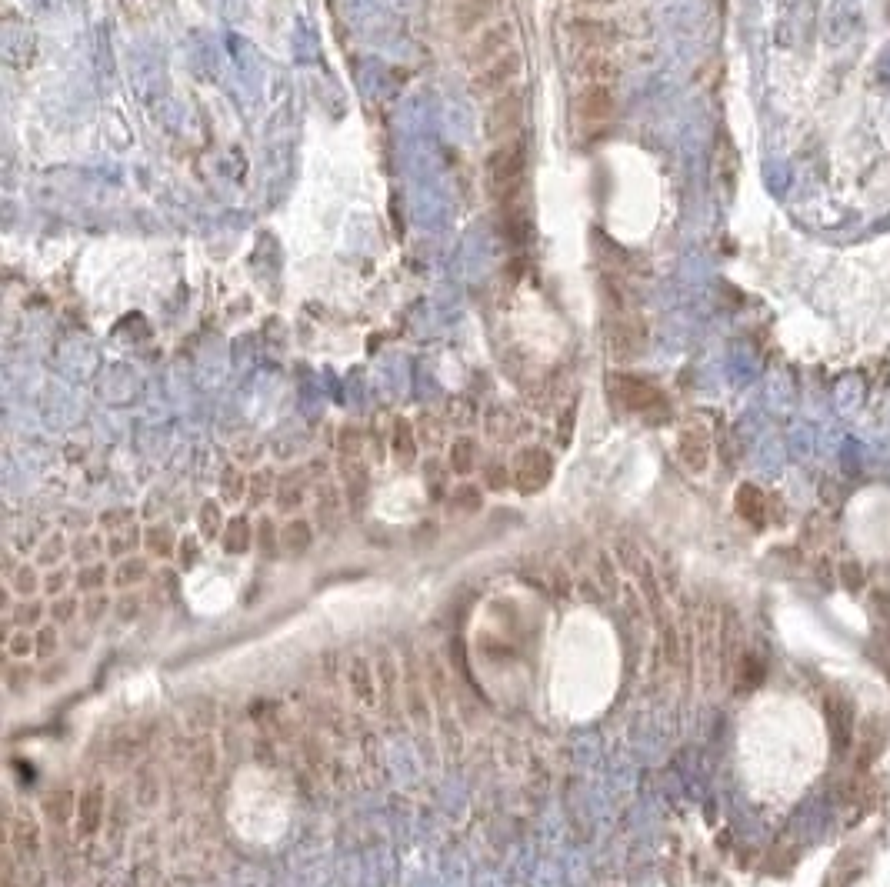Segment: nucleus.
Wrapping results in <instances>:
<instances>
[{
  "label": "nucleus",
  "mask_w": 890,
  "mask_h": 887,
  "mask_svg": "<svg viewBox=\"0 0 890 887\" xmlns=\"http://www.w3.org/2000/svg\"><path fill=\"white\" fill-rule=\"evenodd\" d=\"M524 167H527V147L520 137H510V141L497 144L494 151H490L487 157V177L494 187H507V191H514V187L520 184V177H524Z\"/></svg>",
  "instance_id": "nucleus-5"
},
{
  "label": "nucleus",
  "mask_w": 890,
  "mask_h": 887,
  "mask_svg": "<svg viewBox=\"0 0 890 887\" xmlns=\"http://www.w3.org/2000/svg\"><path fill=\"white\" fill-rule=\"evenodd\" d=\"M147 547L157 557H167L170 551H174V534H170V527H150V531H147Z\"/></svg>",
  "instance_id": "nucleus-43"
},
{
  "label": "nucleus",
  "mask_w": 890,
  "mask_h": 887,
  "mask_svg": "<svg viewBox=\"0 0 890 887\" xmlns=\"http://www.w3.org/2000/svg\"><path fill=\"white\" fill-rule=\"evenodd\" d=\"M130 521H134V514L130 511H110L100 517V524L107 527V531H120V527H130Z\"/></svg>",
  "instance_id": "nucleus-50"
},
{
  "label": "nucleus",
  "mask_w": 890,
  "mask_h": 887,
  "mask_svg": "<svg viewBox=\"0 0 890 887\" xmlns=\"http://www.w3.org/2000/svg\"><path fill=\"white\" fill-rule=\"evenodd\" d=\"M190 767L197 771V777H210L217 767V751L214 744H210V737H200V741L194 744V754H190Z\"/></svg>",
  "instance_id": "nucleus-30"
},
{
  "label": "nucleus",
  "mask_w": 890,
  "mask_h": 887,
  "mask_svg": "<svg viewBox=\"0 0 890 887\" xmlns=\"http://www.w3.org/2000/svg\"><path fill=\"white\" fill-rule=\"evenodd\" d=\"M390 451H394L400 467H410L417 461V427L407 417H397L394 434H390Z\"/></svg>",
  "instance_id": "nucleus-16"
},
{
  "label": "nucleus",
  "mask_w": 890,
  "mask_h": 887,
  "mask_svg": "<svg viewBox=\"0 0 890 887\" xmlns=\"http://www.w3.org/2000/svg\"><path fill=\"white\" fill-rule=\"evenodd\" d=\"M697 657H700V681L710 691L720 674V611L717 604H704L697 614Z\"/></svg>",
  "instance_id": "nucleus-2"
},
{
  "label": "nucleus",
  "mask_w": 890,
  "mask_h": 887,
  "mask_svg": "<svg viewBox=\"0 0 890 887\" xmlns=\"http://www.w3.org/2000/svg\"><path fill=\"white\" fill-rule=\"evenodd\" d=\"M237 457H240V461H257V457H260L257 444H247V447H244V454H237Z\"/></svg>",
  "instance_id": "nucleus-63"
},
{
  "label": "nucleus",
  "mask_w": 890,
  "mask_h": 887,
  "mask_svg": "<svg viewBox=\"0 0 890 887\" xmlns=\"http://www.w3.org/2000/svg\"><path fill=\"white\" fill-rule=\"evenodd\" d=\"M524 71V57H520L517 47H510L507 54H500L497 61H490L487 67L474 71V81H470V91L474 97H500L507 94L514 81Z\"/></svg>",
  "instance_id": "nucleus-3"
},
{
  "label": "nucleus",
  "mask_w": 890,
  "mask_h": 887,
  "mask_svg": "<svg viewBox=\"0 0 890 887\" xmlns=\"http://www.w3.org/2000/svg\"><path fill=\"white\" fill-rule=\"evenodd\" d=\"M14 584H17V591L24 594V597H27V594H34V591H37V574L30 571V567H24V571L17 574V581H14Z\"/></svg>",
  "instance_id": "nucleus-55"
},
{
  "label": "nucleus",
  "mask_w": 890,
  "mask_h": 887,
  "mask_svg": "<svg viewBox=\"0 0 890 887\" xmlns=\"http://www.w3.org/2000/svg\"><path fill=\"white\" fill-rule=\"evenodd\" d=\"M474 417H477V407H474L470 397H450V401H447V421L454 427H470V424H474Z\"/></svg>",
  "instance_id": "nucleus-36"
},
{
  "label": "nucleus",
  "mask_w": 890,
  "mask_h": 887,
  "mask_svg": "<svg viewBox=\"0 0 890 887\" xmlns=\"http://www.w3.org/2000/svg\"><path fill=\"white\" fill-rule=\"evenodd\" d=\"M580 71H584V77H587L590 84H610V81H617L620 64L614 61V57H607V54L594 51V54H587V57H584Z\"/></svg>",
  "instance_id": "nucleus-21"
},
{
  "label": "nucleus",
  "mask_w": 890,
  "mask_h": 887,
  "mask_svg": "<svg viewBox=\"0 0 890 887\" xmlns=\"http://www.w3.org/2000/svg\"><path fill=\"white\" fill-rule=\"evenodd\" d=\"M554 477V457L544 447H524L514 461V487L520 494H537L544 491Z\"/></svg>",
  "instance_id": "nucleus-7"
},
{
  "label": "nucleus",
  "mask_w": 890,
  "mask_h": 887,
  "mask_svg": "<svg viewBox=\"0 0 890 887\" xmlns=\"http://www.w3.org/2000/svg\"><path fill=\"white\" fill-rule=\"evenodd\" d=\"M224 547H227L230 554H244L247 547H250V524L244 521V517H234V521L227 524Z\"/></svg>",
  "instance_id": "nucleus-32"
},
{
  "label": "nucleus",
  "mask_w": 890,
  "mask_h": 887,
  "mask_svg": "<svg viewBox=\"0 0 890 887\" xmlns=\"http://www.w3.org/2000/svg\"><path fill=\"white\" fill-rule=\"evenodd\" d=\"M340 474H344L347 484V501L360 507L367 497V467L360 464V457H354V461H340Z\"/></svg>",
  "instance_id": "nucleus-22"
},
{
  "label": "nucleus",
  "mask_w": 890,
  "mask_h": 887,
  "mask_svg": "<svg viewBox=\"0 0 890 887\" xmlns=\"http://www.w3.org/2000/svg\"><path fill=\"white\" fill-rule=\"evenodd\" d=\"M574 421H577V404H570L564 411V427H557L560 444H570V434H574Z\"/></svg>",
  "instance_id": "nucleus-52"
},
{
  "label": "nucleus",
  "mask_w": 890,
  "mask_h": 887,
  "mask_svg": "<svg viewBox=\"0 0 890 887\" xmlns=\"http://www.w3.org/2000/svg\"><path fill=\"white\" fill-rule=\"evenodd\" d=\"M614 107H617V97L610 91V84H590L587 91L580 94L577 114H580V121L600 124V121H607V117H614Z\"/></svg>",
  "instance_id": "nucleus-13"
},
{
  "label": "nucleus",
  "mask_w": 890,
  "mask_h": 887,
  "mask_svg": "<svg viewBox=\"0 0 890 887\" xmlns=\"http://www.w3.org/2000/svg\"><path fill=\"white\" fill-rule=\"evenodd\" d=\"M80 607H84V604H80L77 597H57V601L50 604V617L64 624V621H70V617H74V614L80 611Z\"/></svg>",
  "instance_id": "nucleus-46"
},
{
  "label": "nucleus",
  "mask_w": 890,
  "mask_h": 887,
  "mask_svg": "<svg viewBox=\"0 0 890 887\" xmlns=\"http://www.w3.org/2000/svg\"><path fill=\"white\" fill-rule=\"evenodd\" d=\"M317 514H320V524L324 527H334L340 524V514H344V501H340V491L334 484H320L317 487Z\"/></svg>",
  "instance_id": "nucleus-23"
},
{
  "label": "nucleus",
  "mask_w": 890,
  "mask_h": 887,
  "mask_svg": "<svg viewBox=\"0 0 890 887\" xmlns=\"http://www.w3.org/2000/svg\"><path fill=\"white\" fill-rule=\"evenodd\" d=\"M34 644L37 641H30L27 634H17L14 641H10V651H14V654H30V647H34Z\"/></svg>",
  "instance_id": "nucleus-60"
},
{
  "label": "nucleus",
  "mask_w": 890,
  "mask_h": 887,
  "mask_svg": "<svg viewBox=\"0 0 890 887\" xmlns=\"http://www.w3.org/2000/svg\"><path fill=\"white\" fill-rule=\"evenodd\" d=\"M60 554H64V537L54 534V537H50V541L44 544V551H40V561H44V564H47V561H57Z\"/></svg>",
  "instance_id": "nucleus-53"
},
{
  "label": "nucleus",
  "mask_w": 890,
  "mask_h": 887,
  "mask_svg": "<svg viewBox=\"0 0 890 887\" xmlns=\"http://www.w3.org/2000/svg\"><path fill=\"white\" fill-rule=\"evenodd\" d=\"M484 477H487L490 491H507V487L514 484V471H507V464H490Z\"/></svg>",
  "instance_id": "nucleus-45"
},
{
  "label": "nucleus",
  "mask_w": 890,
  "mask_h": 887,
  "mask_svg": "<svg viewBox=\"0 0 890 887\" xmlns=\"http://www.w3.org/2000/svg\"><path fill=\"white\" fill-rule=\"evenodd\" d=\"M220 491H224V501L237 504L240 497L247 494V477L237 471V467H227L224 477H220Z\"/></svg>",
  "instance_id": "nucleus-39"
},
{
  "label": "nucleus",
  "mask_w": 890,
  "mask_h": 887,
  "mask_svg": "<svg viewBox=\"0 0 890 887\" xmlns=\"http://www.w3.org/2000/svg\"><path fill=\"white\" fill-rule=\"evenodd\" d=\"M734 671L740 674V677H737V684H740V687H747V691H750V687H757L760 681H764V661H760V657H754L750 651H747V654H740V661H737Z\"/></svg>",
  "instance_id": "nucleus-31"
},
{
  "label": "nucleus",
  "mask_w": 890,
  "mask_h": 887,
  "mask_svg": "<svg viewBox=\"0 0 890 887\" xmlns=\"http://www.w3.org/2000/svg\"><path fill=\"white\" fill-rule=\"evenodd\" d=\"M510 47H514V24H510V21H494V24L480 27L477 37L470 41V47H467V64L474 67V71H480V67H487L490 61H497L500 54H507Z\"/></svg>",
  "instance_id": "nucleus-6"
},
{
  "label": "nucleus",
  "mask_w": 890,
  "mask_h": 887,
  "mask_svg": "<svg viewBox=\"0 0 890 887\" xmlns=\"http://www.w3.org/2000/svg\"><path fill=\"white\" fill-rule=\"evenodd\" d=\"M520 124H524V97L517 91L500 94L487 104V114H484L487 141H500V144L510 141V137H517Z\"/></svg>",
  "instance_id": "nucleus-4"
},
{
  "label": "nucleus",
  "mask_w": 890,
  "mask_h": 887,
  "mask_svg": "<svg viewBox=\"0 0 890 887\" xmlns=\"http://www.w3.org/2000/svg\"><path fill=\"white\" fill-rule=\"evenodd\" d=\"M580 4H610V0H580Z\"/></svg>",
  "instance_id": "nucleus-64"
},
{
  "label": "nucleus",
  "mask_w": 890,
  "mask_h": 887,
  "mask_svg": "<svg viewBox=\"0 0 890 887\" xmlns=\"http://www.w3.org/2000/svg\"><path fill=\"white\" fill-rule=\"evenodd\" d=\"M500 0H457L454 4V24L457 31H480V24H490L497 14Z\"/></svg>",
  "instance_id": "nucleus-14"
},
{
  "label": "nucleus",
  "mask_w": 890,
  "mask_h": 887,
  "mask_svg": "<svg viewBox=\"0 0 890 887\" xmlns=\"http://www.w3.org/2000/svg\"><path fill=\"white\" fill-rule=\"evenodd\" d=\"M300 501H304V474L280 477V487H277V507H280V511H290V507H297Z\"/></svg>",
  "instance_id": "nucleus-29"
},
{
  "label": "nucleus",
  "mask_w": 890,
  "mask_h": 887,
  "mask_svg": "<svg viewBox=\"0 0 890 887\" xmlns=\"http://www.w3.org/2000/svg\"><path fill=\"white\" fill-rule=\"evenodd\" d=\"M200 557V547H197V541L194 537H187L184 544H180V561H184V567H190Z\"/></svg>",
  "instance_id": "nucleus-57"
},
{
  "label": "nucleus",
  "mask_w": 890,
  "mask_h": 887,
  "mask_svg": "<svg viewBox=\"0 0 890 887\" xmlns=\"http://www.w3.org/2000/svg\"><path fill=\"white\" fill-rule=\"evenodd\" d=\"M77 584H80V591H97L100 584H107V567L104 564L84 567V571L77 574Z\"/></svg>",
  "instance_id": "nucleus-44"
},
{
  "label": "nucleus",
  "mask_w": 890,
  "mask_h": 887,
  "mask_svg": "<svg viewBox=\"0 0 890 887\" xmlns=\"http://www.w3.org/2000/svg\"><path fill=\"white\" fill-rule=\"evenodd\" d=\"M447 464H450V471L460 474V477L474 471V467H477V444H474V437H457V441L450 444Z\"/></svg>",
  "instance_id": "nucleus-25"
},
{
  "label": "nucleus",
  "mask_w": 890,
  "mask_h": 887,
  "mask_svg": "<svg viewBox=\"0 0 890 887\" xmlns=\"http://www.w3.org/2000/svg\"><path fill=\"white\" fill-rule=\"evenodd\" d=\"M407 711H410V721H414L417 727H427L430 724V704H427V694L424 687H420V674H417V664L414 657L407 654Z\"/></svg>",
  "instance_id": "nucleus-15"
},
{
  "label": "nucleus",
  "mask_w": 890,
  "mask_h": 887,
  "mask_svg": "<svg viewBox=\"0 0 890 887\" xmlns=\"http://www.w3.org/2000/svg\"><path fill=\"white\" fill-rule=\"evenodd\" d=\"M37 617H40V604H34V601H30V604H24V607H17L14 621H17V624H34V621H37Z\"/></svg>",
  "instance_id": "nucleus-56"
},
{
  "label": "nucleus",
  "mask_w": 890,
  "mask_h": 887,
  "mask_svg": "<svg viewBox=\"0 0 890 887\" xmlns=\"http://www.w3.org/2000/svg\"><path fill=\"white\" fill-rule=\"evenodd\" d=\"M144 577H147V561H144V557H127V561L114 571V584L117 587H130V584L144 581Z\"/></svg>",
  "instance_id": "nucleus-37"
},
{
  "label": "nucleus",
  "mask_w": 890,
  "mask_h": 887,
  "mask_svg": "<svg viewBox=\"0 0 890 887\" xmlns=\"http://www.w3.org/2000/svg\"><path fill=\"white\" fill-rule=\"evenodd\" d=\"M44 807H47V817H50V821H54V824H64L67 817H70V807H77V801H74V794H70V791H57V794H50V797H47V804H44Z\"/></svg>",
  "instance_id": "nucleus-40"
},
{
  "label": "nucleus",
  "mask_w": 890,
  "mask_h": 887,
  "mask_svg": "<svg viewBox=\"0 0 890 887\" xmlns=\"http://www.w3.org/2000/svg\"><path fill=\"white\" fill-rule=\"evenodd\" d=\"M137 537H140V534H137V527H127V531L120 534L117 541H110V544H107V551H110V554H127L130 547L137 544Z\"/></svg>",
  "instance_id": "nucleus-48"
},
{
  "label": "nucleus",
  "mask_w": 890,
  "mask_h": 887,
  "mask_svg": "<svg viewBox=\"0 0 890 887\" xmlns=\"http://www.w3.org/2000/svg\"><path fill=\"white\" fill-rule=\"evenodd\" d=\"M884 744H887V727H884V721H880V717H870L867 727H860V754H864L860 767H867L870 761H874Z\"/></svg>",
  "instance_id": "nucleus-24"
},
{
  "label": "nucleus",
  "mask_w": 890,
  "mask_h": 887,
  "mask_svg": "<svg viewBox=\"0 0 890 887\" xmlns=\"http://www.w3.org/2000/svg\"><path fill=\"white\" fill-rule=\"evenodd\" d=\"M134 801L140 804V807H154L157 801H160V781H157V771L154 767H140L137 771V781H134Z\"/></svg>",
  "instance_id": "nucleus-26"
},
{
  "label": "nucleus",
  "mask_w": 890,
  "mask_h": 887,
  "mask_svg": "<svg viewBox=\"0 0 890 887\" xmlns=\"http://www.w3.org/2000/svg\"><path fill=\"white\" fill-rule=\"evenodd\" d=\"M614 557H617V564L624 567V571H630V574H637V571H640V564L647 561V557L640 554V547H637L634 541H627V537H620V541H614Z\"/></svg>",
  "instance_id": "nucleus-34"
},
{
  "label": "nucleus",
  "mask_w": 890,
  "mask_h": 887,
  "mask_svg": "<svg viewBox=\"0 0 890 887\" xmlns=\"http://www.w3.org/2000/svg\"><path fill=\"white\" fill-rule=\"evenodd\" d=\"M10 841H14V847L20 851V857L34 861V857H37V844H40L34 817H30V814H17V821L10 824Z\"/></svg>",
  "instance_id": "nucleus-20"
},
{
  "label": "nucleus",
  "mask_w": 890,
  "mask_h": 887,
  "mask_svg": "<svg viewBox=\"0 0 890 887\" xmlns=\"http://www.w3.org/2000/svg\"><path fill=\"white\" fill-rule=\"evenodd\" d=\"M597 574H600V584H604L607 591H617V587H620L617 571H614V564H610V557H607V554H600V557H597Z\"/></svg>",
  "instance_id": "nucleus-47"
},
{
  "label": "nucleus",
  "mask_w": 890,
  "mask_h": 887,
  "mask_svg": "<svg viewBox=\"0 0 890 887\" xmlns=\"http://www.w3.org/2000/svg\"><path fill=\"white\" fill-rule=\"evenodd\" d=\"M337 451H340V461H354V457H360V451H364V437H360V431H357L354 424L340 427Z\"/></svg>",
  "instance_id": "nucleus-35"
},
{
  "label": "nucleus",
  "mask_w": 890,
  "mask_h": 887,
  "mask_svg": "<svg viewBox=\"0 0 890 887\" xmlns=\"http://www.w3.org/2000/svg\"><path fill=\"white\" fill-rule=\"evenodd\" d=\"M607 344H610V357L620 364L637 361L647 347V331L644 324L634 321V317H614L607 331Z\"/></svg>",
  "instance_id": "nucleus-9"
},
{
  "label": "nucleus",
  "mask_w": 890,
  "mask_h": 887,
  "mask_svg": "<svg viewBox=\"0 0 890 887\" xmlns=\"http://www.w3.org/2000/svg\"><path fill=\"white\" fill-rule=\"evenodd\" d=\"M450 504H454L457 511H464V514H474V511H480L484 497H480L477 484H460V487H454V494H450Z\"/></svg>",
  "instance_id": "nucleus-38"
},
{
  "label": "nucleus",
  "mask_w": 890,
  "mask_h": 887,
  "mask_svg": "<svg viewBox=\"0 0 890 887\" xmlns=\"http://www.w3.org/2000/svg\"><path fill=\"white\" fill-rule=\"evenodd\" d=\"M104 807H107L104 787L94 781L84 794L77 797V807H74V814H77V834L80 837H94L100 831V821H104Z\"/></svg>",
  "instance_id": "nucleus-12"
},
{
  "label": "nucleus",
  "mask_w": 890,
  "mask_h": 887,
  "mask_svg": "<svg viewBox=\"0 0 890 887\" xmlns=\"http://www.w3.org/2000/svg\"><path fill=\"white\" fill-rule=\"evenodd\" d=\"M117 614H120V621H127L130 614H137V597H127V601L117 607Z\"/></svg>",
  "instance_id": "nucleus-62"
},
{
  "label": "nucleus",
  "mask_w": 890,
  "mask_h": 887,
  "mask_svg": "<svg viewBox=\"0 0 890 887\" xmlns=\"http://www.w3.org/2000/svg\"><path fill=\"white\" fill-rule=\"evenodd\" d=\"M350 691H354V697L364 707H374L377 704V691H374V671H370V664L364 661V657H354L350 661Z\"/></svg>",
  "instance_id": "nucleus-19"
},
{
  "label": "nucleus",
  "mask_w": 890,
  "mask_h": 887,
  "mask_svg": "<svg viewBox=\"0 0 890 887\" xmlns=\"http://www.w3.org/2000/svg\"><path fill=\"white\" fill-rule=\"evenodd\" d=\"M107 594H94V597H87L84 601V614H87V621H100V614L107 611Z\"/></svg>",
  "instance_id": "nucleus-49"
},
{
  "label": "nucleus",
  "mask_w": 890,
  "mask_h": 887,
  "mask_svg": "<svg viewBox=\"0 0 890 887\" xmlns=\"http://www.w3.org/2000/svg\"><path fill=\"white\" fill-rule=\"evenodd\" d=\"M250 484H254V491H250V501H254V504H260L270 491H274V487H270V484H274V477H270V474H257Z\"/></svg>",
  "instance_id": "nucleus-51"
},
{
  "label": "nucleus",
  "mask_w": 890,
  "mask_h": 887,
  "mask_svg": "<svg viewBox=\"0 0 890 887\" xmlns=\"http://www.w3.org/2000/svg\"><path fill=\"white\" fill-rule=\"evenodd\" d=\"M310 541H314V531H310V524L307 521H290L284 531H280V544H284V551L287 554H304L307 547H310Z\"/></svg>",
  "instance_id": "nucleus-27"
},
{
  "label": "nucleus",
  "mask_w": 890,
  "mask_h": 887,
  "mask_svg": "<svg viewBox=\"0 0 890 887\" xmlns=\"http://www.w3.org/2000/svg\"><path fill=\"white\" fill-rule=\"evenodd\" d=\"M100 551V541L97 537H84V544H77L74 547V554L80 557V561H87V557H94Z\"/></svg>",
  "instance_id": "nucleus-58"
},
{
  "label": "nucleus",
  "mask_w": 890,
  "mask_h": 887,
  "mask_svg": "<svg viewBox=\"0 0 890 887\" xmlns=\"http://www.w3.org/2000/svg\"><path fill=\"white\" fill-rule=\"evenodd\" d=\"M484 431L490 434V441L507 444L520 434V417L510 407H490L484 417Z\"/></svg>",
  "instance_id": "nucleus-18"
},
{
  "label": "nucleus",
  "mask_w": 890,
  "mask_h": 887,
  "mask_svg": "<svg viewBox=\"0 0 890 887\" xmlns=\"http://www.w3.org/2000/svg\"><path fill=\"white\" fill-rule=\"evenodd\" d=\"M260 547H264L267 554H274V547H277L274 544V524H270V521L260 524Z\"/></svg>",
  "instance_id": "nucleus-59"
},
{
  "label": "nucleus",
  "mask_w": 890,
  "mask_h": 887,
  "mask_svg": "<svg viewBox=\"0 0 890 887\" xmlns=\"http://www.w3.org/2000/svg\"><path fill=\"white\" fill-rule=\"evenodd\" d=\"M64 584H67V574L64 571H57V574L47 577V591L50 594H60V587H64Z\"/></svg>",
  "instance_id": "nucleus-61"
},
{
  "label": "nucleus",
  "mask_w": 890,
  "mask_h": 887,
  "mask_svg": "<svg viewBox=\"0 0 890 887\" xmlns=\"http://www.w3.org/2000/svg\"><path fill=\"white\" fill-rule=\"evenodd\" d=\"M220 531H224V514H220V504L204 501V507H200V534L217 537Z\"/></svg>",
  "instance_id": "nucleus-41"
},
{
  "label": "nucleus",
  "mask_w": 890,
  "mask_h": 887,
  "mask_svg": "<svg viewBox=\"0 0 890 887\" xmlns=\"http://www.w3.org/2000/svg\"><path fill=\"white\" fill-rule=\"evenodd\" d=\"M677 457L687 471L704 474L710 467V437L704 427H684L677 437Z\"/></svg>",
  "instance_id": "nucleus-10"
},
{
  "label": "nucleus",
  "mask_w": 890,
  "mask_h": 887,
  "mask_svg": "<svg viewBox=\"0 0 890 887\" xmlns=\"http://www.w3.org/2000/svg\"><path fill=\"white\" fill-rule=\"evenodd\" d=\"M54 647H57V634H54V627H44V631L37 634V654H54Z\"/></svg>",
  "instance_id": "nucleus-54"
},
{
  "label": "nucleus",
  "mask_w": 890,
  "mask_h": 887,
  "mask_svg": "<svg viewBox=\"0 0 890 887\" xmlns=\"http://www.w3.org/2000/svg\"><path fill=\"white\" fill-rule=\"evenodd\" d=\"M570 37H574L577 47L584 51H604V47L617 44V27L610 21H597V17H577L570 24Z\"/></svg>",
  "instance_id": "nucleus-11"
},
{
  "label": "nucleus",
  "mask_w": 890,
  "mask_h": 887,
  "mask_svg": "<svg viewBox=\"0 0 890 887\" xmlns=\"http://www.w3.org/2000/svg\"><path fill=\"white\" fill-rule=\"evenodd\" d=\"M394 681H397V674H394V661H390V654H384L380 657V684H384V704H387V711L394 714V697H397V691H394Z\"/></svg>",
  "instance_id": "nucleus-42"
},
{
  "label": "nucleus",
  "mask_w": 890,
  "mask_h": 887,
  "mask_svg": "<svg viewBox=\"0 0 890 887\" xmlns=\"http://www.w3.org/2000/svg\"><path fill=\"white\" fill-rule=\"evenodd\" d=\"M417 441L434 451V447L444 444V424H440L434 414H420L417 417Z\"/></svg>",
  "instance_id": "nucleus-33"
},
{
  "label": "nucleus",
  "mask_w": 890,
  "mask_h": 887,
  "mask_svg": "<svg viewBox=\"0 0 890 887\" xmlns=\"http://www.w3.org/2000/svg\"><path fill=\"white\" fill-rule=\"evenodd\" d=\"M214 721H217V707L210 704V701H194L184 711L187 731H194V734H207L210 727H214Z\"/></svg>",
  "instance_id": "nucleus-28"
},
{
  "label": "nucleus",
  "mask_w": 890,
  "mask_h": 887,
  "mask_svg": "<svg viewBox=\"0 0 890 887\" xmlns=\"http://www.w3.org/2000/svg\"><path fill=\"white\" fill-rule=\"evenodd\" d=\"M607 394L610 401L620 404L630 414H650L654 407H664V394H660L654 384L624 371H614L607 377Z\"/></svg>",
  "instance_id": "nucleus-1"
},
{
  "label": "nucleus",
  "mask_w": 890,
  "mask_h": 887,
  "mask_svg": "<svg viewBox=\"0 0 890 887\" xmlns=\"http://www.w3.org/2000/svg\"><path fill=\"white\" fill-rule=\"evenodd\" d=\"M734 507L747 524L760 527V524H764V514H767V494L760 491L757 484H740L737 497H734Z\"/></svg>",
  "instance_id": "nucleus-17"
},
{
  "label": "nucleus",
  "mask_w": 890,
  "mask_h": 887,
  "mask_svg": "<svg viewBox=\"0 0 890 887\" xmlns=\"http://www.w3.org/2000/svg\"><path fill=\"white\" fill-rule=\"evenodd\" d=\"M827 724H830V741H834V754L844 757L857 737V707L847 694L827 697Z\"/></svg>",
  "instance_id": "nucleus-8"
}]
</instances>
